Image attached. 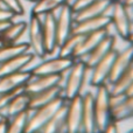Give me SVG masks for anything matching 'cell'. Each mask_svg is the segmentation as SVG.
I'll list each match as a JSON object with an SVG mask.
<instances>
[{
	"instance_id": "12",
	"label": "cell",
	"mask_w": 133,
	"mask_h": 133,
	"mask_svg": "<svg viewBox=\"0 0 133 133\" xmlns=\"http://www.w3.org/2000/svg\"><path fill=\"white\" fill-rule=\"evenodd\" d=\"M61 81H62V75H47L36 76V77L32 76V78L25 84L23 90L29 96H33L47 89H50L55 85H61Z\"/></svg>"
},
{
	"instance_id": "1",
	"label": "cell",
	"mask_w": 133,
	"mask_h": 133,
	"mask_svg": "<svg viewBox=\"0 0 133 133\" xmlns=\"http://www.w3.org/2000/svg\"><path fill=\"white\" fill-rule=\"evenodd\" d=\"M89 69L83 60H75L71 68L65 72L66 77L63 81L62 94L66 102L81 95Z\"/></svg>"
},
{
	"instance_id": "17",
	"label": "cell",
	"mask_w": 133,
	"mask_h": 133,
	"mask_svg": "<svg viewBox=\"0 0 133 133\" xmlns=\"http://www.w3.org/2000/svg\"><path fill=\"white\" fill-rule=\"evenodd\" d=\"M30 78H32V74L28 70H22L1 76L0 77V94H5V92H9L12 90L19 89V88H23Z\"/></svg>"
},
{
	"instance_id": "32",
	"label": "cell",
	"mask_w": 133,
	"mask_h": 133,
	"mask_svg": "<svg viewBox=\"0 0 133 133\" xmlns=\"http://www.w3.org/2000/svg\"><path fill=\"white\" fill-rule=\"evenodd\" d=\"M14 18H15V14L12 11L0 7V21H13Z\"/></svg>"
},
{
	"instance_id": "4",
	"label": "cell",
	"mask_w": 133,
	"mask_h": 133,
	"mask_svg": "<svg viewBox=\"0 0 133 133\" xmlns=\"http://www.w3.org/2000/svg\"><path fill=\"white\" fill-rule=\"evenodd\" d=\"M111 25H113L117 34L123 40L127 41L130 34L132 33V20L130 18L127 7L124 5L122 0H113L112 6H111Z\"/></svg>"
},
{
	"instance_id": "18",
	"label": "cell",
	"mask_w": 133,
	"mask_h": 133,
	"mask_svg": "<svg viewBox=\"0 0 133 133\" xmlns=\"http://www.w3.org/2000/svg\"><path fill=\"white\" fill-rule=\"evenodd\" d=\"M115 42H116L115 37L108 33V34L104 36V39L102 40V41L90 51L89 55L85 57V60H84L85 64L89 66V68H92L98 61H101L104 56L108 55L112 49H115Z\"/></svg>"
},
{
	"instance_id": "39",
	"label": "cell",
	"mask_w": 133,
	"mask_h": 133,
	"mask_svg": "<svg viewBox=\"0 0 133 133\" xmlns=\"http://www.w3.org/2000/svg\"><path fill=\"white\" fill-rule=\"evenodd\" d=\"M26 1H29V2H35L36 0H26Z\"/></svg>"
},
{
	"instance_id": "28",
	"label": "cell",
	"mask_w": 133,
	"mask_h": 133,
	"mask_svg": "<svg viewBox=\"0 0 133 133\" xmlns=\"http://www.w3.org/2000/svg\"><path fill=\"white\" fill-rule=\"evenodd\" d=\"M28 50H29V44L26 43V42H18V43L12 44L0 43V64L4 63L5 61Z\"/></svg>"
},
{
	"instance_id": "15",
	"label": "cell",
	"mask_w": 133,
	"mask_h": 133,
	"mask_svg": "<svg viewBox=\"0 0 133 133\" xmlns=\"http://www.w3.org/2000/svg\"><path fill=\"white\" fill-rule=\"evenodd\" d=\"M108 28L106 29H101L97 30V32L90 33L88 35H84L82 39V41L79 42V44L77 46L75 53H74L72 57L74 60H82V58H85L89 53L104 39L106 34H108Z\"/></svg>"
},
{
	"instance_id": "11",
	"label": "cell",
	"mask_w": 133,
	"mask_h": 133,
	"mask_svg": "<svg viewBox=\"0 0 133 133\" xmlns=\"http://www.w3.org/2000/svg\"><path fill=\"white\" fill-rule=\"evenodd\" d=\"M132 63H133V44L130 43V46L124 48L122 51H117V55H116L112 68H111L110 76L108 78L109 84L112 85Z\"/></svg>"
},
{
	"instance_id": "37",
	"label": "cell",
	"mask_w": 133,
	"mask_h": 133,
	"mask_svg": "<svg viewBox=\"0 0 133 133\" xmlns=\"http://www.w3.org/2000/svg\"><path fill=\"white\" fill-rule=\"evenodd\" d=\"M127 42H130V43H132V44H133V30H132L131 34H130L129 39H127Z\"/></svg>"
},
{
	"instance_id": "6",
	"label": "cell",
	"mask_w": 133,
	"mask_h": 133,
	"mask_svg": "<svg viewBox=\"0 0 133 133\" xmlns=\"http://www.w3.org/2000/svg\"><path fill=\"white\" fill-rule=\"evenodd\" d=\"M27 34H28L27 43L29 44V50H32V53L39 58H43L44 56H47L43 43L41 16L30 14L29 22L27 23Z\"/></svg>"
},
{
	"instance_id": "35",
	"label": "cell",
	"mask_w": 133,
	"mask_h": 133,
	"mask_svg": "<svg viewBox=\"0 0 133 133\" xmlns=\"http://www.w3.org/2000/svg\"><path fill=\"white\" fill-rule=\"evenodd\" d=\"M123 2H124V5L127 7V8H133V0H122Z\"/></svg>"
},
{
	"instance_id": "30",
	"label": "cell",
	"mask_w": 133,
	"mask_h": 133,
	"mask_svg": "<svg viewBox=\"0 0 133 133\" xmlns=\"http://www.w3.org/2000/svg\"><path fill=\"white\" fill-rule=\"evenodd\" d=\"M0 5H2L0 7L12 11L15 14V16H21L25 14V8L20 0H0Z\"/></svg>"
},
{
	"instance_id": "9",
	"label": "cell",
	"mask_w": 133,
	"mask_h": 133,
	"mask_svg": "<svg viewBox=\"0 0 133 133\" xmlns=\"http://www.w3.org/2000/svg\"><path fill=\"white\" fill-rule=\"evenodd\" d=\"M117 55V50L112 49L108 55H105L101 61L96 63L92 68H90L91 70V77H90V84L91 87L97 88L102 84H106L108 78L110 76L111 68H112L113 61Z\"/></svg>"
},
{
	"instance_id": "16",
	"label": "cell",
	"mask_w": 133,
	"mask_h": 133,
	"mask_svg": "<svg viewBox=\"0 0 133 133\" xmlns=\"http://www.w3.org/2000/svg\"><path fill=\"white\" fill-rule=\"evenodd\" d=\"M112 2L113 0H96L85 8L81 9L79 12L74 14V20H75V22H79V21L87 20V19L104 15V14H106L108 9L111 8Z\"/></svg>"
},
{
	"instance_id": "19",
	"label": "cell",
	"mask_w": 133,
	"mask_h": 133,
	"mask_svg": "<svg viewBox=\"0 0 133 133\" xmlns=\"http://www.w3.org/2000/svg\"><path fill=\"white\" fill-rule=\"evenodd\" d=\"M83 97V120H82V133H98L96 127L94 110V95L87 92Z\"/></svg>"
},
{
	"instance_id": "21",
	"label": "cell",
	"mask_w": 133,
	"mask_h": 133,
	"mask_svg": "<svg viewBox=\"0 0 133 133\" xmlns=\"http://www.w3.org/2000/svg\"><path fill=\"white\" fill-rule=\"evenodd\" d=\"M133 117V95L123 96L122 101L113 104L111 109V122L119 123Z\"/></svg>"
},
{
	"instance_id": "29",
	"label": "cell",
	"mask_w": 133,
	"mask_h": 133,
	"mask_svg": "<svg viewBox=\"0 0 133 133\" xmlns=\"http://www.w3.org/2000/svg\"><path fill=\"white\" fill-rule=\"evenodd\" d=\"M84 35H79V34H71L68 39L58 47V56L61 57H72L74 53H75L77 46L79 44V42L82 41ZM74 58V57H72Z\"/></svg>"
},
{
	"instance_id": "38",
	"label": "cell",
	"mask_w": 133,
	"mask_h": 133,
	"mask_svg": "<svg viewBox=\"0 0 133 133\" xmlns=\"http://www.w3.org/2000/svg\"><path fill=\"white\" fill-rule=\"evenodd\" d=\"M4 119H6V118H4L1 115H0V122H1V120H4Z\"/></svg>"
},
{
	"instance_id": "41",
	"label": "cell",
	"mask_w": 133,
	"mask_h": 133,
	"mask_svg": "<svg viewBox=\"0 0 133 133\" xmlns=\"http://www.w3.org/2000/svg\"><path fill=\"white\" fill-rule=\"evenodd\" d=\"M60 133H66L65 131H62V132H60Z\"/></svg>"
},
{
	"instance_id": "22",
	"label": "cell",
	"mask_w": 133,
	"mask_h": 133,
	"mask_svg": "<svg viewBox=\"0 0 133 133\" xmlns=\"http://www.w3.org/2000/svg\"><path fill=\"white\" fill-rule=\"evenodd\" d=\"M27 32V22L26 21H12L9 26L0 34V43L12 44L20 42V39Z\"/></svg>"
},
{
	"instance_id": "40",
	"label": "cell",
	"mask_w": 133,
	"mask_h": 133,
	"mask_svg": "<svg viewBox=\"0 0 133 133\" xmlns=\"http://www.w3.org/2000/svg\"><path fill=\"white\" fill-rule=\"evenodd\" d=\"M127 133H133V130H131V131H130V132H127Z\"/></svg>"
},
{
	"instance_id": "24",
	"label": "cell",
	"mask_w": 133,
	"mask_h": 133,
	"mask_svg": "<svg viewBox=\"0 0 133 133\" xmlns=\"http://www.w3.org/2000/svg\"><path fill=\"white\" fill-rule=\"evenodd\" d=\"M65 113H66V103L62 105L54 116L48 120L46 125L42 127L40 133H60L65 130Z\"/></svg>"
},
{
	"instance_id": "13",
	"label": "cell",
	"mask_w": 133,
	"mask_h": 133,
	"mask_svg": "<svg viewBox=\"0 0 133 133\" xmlns=\"http://www.w3.org/2000/svg\"><path fill=\"white\" fill-rule=\"evenodd\" d=\"M35 57L36 56L32 51L28 50L5 61L4 63L0 64V77L5 75H9V74L18 72V71L26 70L27 66L34 61Z\"/></svg>"
},
{
	"instance_id": "3",
	"label": "cell",
	"mask_w": 133,
	"mask_h": 133,
	"mask_svg": "<svg viewBox=\"0 0 133 133\" xmlns=\"http://www.w3.org/2000/svg\"><path fill=\"white\" fill-rule=\"evenodd\" d=\"M65 103L66 101L63 98V96H60L47 105L33 110V115H29V118H28L25 133H40L42 127L48 123V120L53 117L54 113Z\"/></svg>"
},
{
	"instance_id": "8",
	"label": "cell",
	"mask_w": 133,
	"mask_h": 133,
	"mask_svg": "<svg viewBox=\"0 0 133 133\" xmlns=\"http://www.w3.org/2000/svg\"><path fill=\"white\" fill-rule=\"evenodd\" d=\"M74 12L69 2L64 4L60 9L56 18V35H57V48L72 34V28L75 25Z\"/></svg>"
},
{
	"instance_id": "27",
	"label": "cell",
	"mask_w": 133,
	"mask_h": 133,
	"mask_svg": "<svg viewBox=\"0 0 133 133\" xmlns=\"http://www.w3.org/2000/svg\"><path fill=\"white\" fill-rule=\"evenodd\" d=\"M30 115V110H26L16 116L7 119L6 133H25L26 126L28 123V118Z\"/></svg>"
},
{
	"instance_id": "25",
	"label": "cell",
	"mask_w": 133,
	"mask_h": 133,
	"mask_svg": "<svg viewBox=\"0 0 133 133\" xmlns=\"http://www.w3.org/2000/svg\"><path fill=\"white\" fill-rule=\"evenodd\" d=\"M132 83H133V63L112 84V89L110 90L111 96L112 97H123V96H125L127 89L131 87Z\"/></svg>"
},
{
	"instance_id": "7",
	"label": "cell",
	"mask_w": 133,
	"mask_h": 133,
	"mask_svg": "<svg viewBox=\"0 0 133 133\" xmlns=\"http://www.w3.org/2000/svg\"><path fill=\"white\" fill-rule=\"evenodd\" d=\"M83 120V97L78 95L66 102L65 130L66 133H81Z\"/></svg>"
},
{
	"instance_id": "20",
	"label": "cell",
	"mask_w": 133,
	"mask_h": 133,
	"mask_svg": "<svg viewBox=\"0 0 133 133\" xmlns=\"http://www.w3.org/2000/svg\"><path fill=\"white\" fill-rule=\"evenodd\" d=\"M30 96L26 94L25 90L18 94L5 108L0 109V115L4 118L8 119V118L16 116L19 113L23 112V111L28 110V104H29Z\"/></svg>"
},
{
	"instance_id": "5",
	"label": "cell",
	"mask_w": 133,
	"mask_h": 133,
	"mask_svg": "<svg viewBox=\"0 0 133 133\" xmlns=\"http://www.w3.org/2000/svg\"><path fill=\"white\" fill-rule=\"evenodd\" d=\"M75 60L72 57H57L50 58V60L42 61L41 63L36 64L34 68L29 69L32 76H47V75H62L65 74L71 65L74 64Z\"/></svg>"
},
{
	"instance_id": "2",
	"label": "cell",
	"mask_w": 133,
	"mask_h": 133,
	"mask_svg": "<svg viewBox=\"0 0 133 133\" xmlns=\"http://www.w3.org/2000/svg\"><path fill=\"white\" fill-rule=\"evenodd\" d=\"M111 92L106 84L96 88V95L94 96V110L96 119L97 132L101 133L111 123Z\"/></svg>"
},
{
	"instance_id": "26",
	"label": "cell",
	"mask_w": 133,
	"mask_h": 133,
	"mask_svg": "<svg viewBox=\"0 0 133 133\" xmlns=\"http://www.w3.org/2000/svg\"><path fill=\"white\" fill-rule=\"evenodd\" d=\"M66 2L69 0H36L32 8V14L42 16L47 13H54Z\"/></svg>"
},
{
	"instance_id": "23",
	"label": "cell",
	"mask_w": 133,
	"mask_h": 133,
	"mask_svg": "<svg viewBox=\"0 0 133 133\" xmlns=\"http://www.w3.org/2000/svg\"><path fill=\"white\" fill-rule=\"evenodd\" d=\"M60 96H62V88H61V85H55V87L50 88V89H47L36 95H33V96H30V99H29L28 110L30 111L36 110V109L41 108V106L47 105L48 103L53 102L54 99H56Z\"/></svg>"
},
{
	"instance_id": "31",
	"label": "cell",
	"mask_w": 133,
	"mask_h": 133,
	"mask_svg": "<svg viewBox=\"0 0 133 133\" xmlns=\"http://www.w3.org/2000/svg\"><path fill=\"white\" fill-rule=\"evenodd\" d=\"M94 1H96V0H74L70 4V6H71V9H72L74 13H77L81 9L85 8V7L89 6L90 4H92Z\"/></svg>"
},
{
	"instance_id": "34",
	"label": "cell",
	"mask_w": 133,
	"mask_h": 133,
	"mask_svg": "<svg viewBox=\"0 0 133 133\" xmlns=\"http://www.w3.org/2000/svg\"><path fill=\"white\" fill-rule=\"evenodd\" d=\"M7 129V119H4L0 122V133H6Z\"/></svg>"
},
{
	"instance_id": "10",
	"label": "cell",
	"mask_w": 133,
	"mask_h": 133,
	"mask_svg": "<svg viewBox=\"0 0 133 133\" xmlns=\"http://www.w3.org/2000/svg\"><path fill=\"white\" fill-rule=\"evenodd\" d=\"M42 20V34H43L44 50L47 55H50L57 48V35H56V18L54 13L44 14Z\"/></svg>"
},
{
	"instance_id": "33",
	"label": "cell",
	"mask_w": 133,
	"mask_h": 133,
	"mask_svg": "<svg viewBox=\"0 0 133 133\" xmlns=\"http://www.w3.org/2000/svg\"><path fill=\"white\" fill-rule=\"evenodd\" d=\"M101 133H118L117 124H116V123H113V122H111L110 124L105 127V130H104L103 132H101Z\"/></svg>"
},
{
	"instance_id": "42",
	"label": "cell",
	"mask_w": 133,
	"mask_h": 133,
	"mask_svg": "<svg viewBox=\"0 0 133 133\" xmlns=\"http://www.w3.org/2000/svg\"><path fill=\"white\" fill-rule=\"evenodd\" d=\"M81 133H82V132H81Z\"/></svg>"
},
{
	"instance_id": "36",
	"label": "cell",
	"mask_w": 133,
	"mask_h": 133,
	"mask_svg": "<svg viewBox=\"0 0 133 133\" xmlns=\"http://www.w3.org/2000/svg\"><path fill=\"white\" fill-rule=\"evenodd\" d=\"M129 95H133V83L131 84V87L127 89V91H126V94H125V96H129Z\"/></svg>"
},
{
	"instance_id": "14",
	"label": "cell",
	"mask_w": 133,
	"mask_h": 133,
	"mask_svg": "<svg viewBox=\"0 0 133 133\" xmlns=\"http://www.w3.org/2000/svg\"><path fill=\"white\" fill-rule=\"evenodd\" d=\"M110 25H111L110 15L104 14V15L101 16H96V18L79 21V22H75L72 28V33L79 35H88L90 33L97 32V30L106 29Z\"/></svg>"
}]
</instances>
